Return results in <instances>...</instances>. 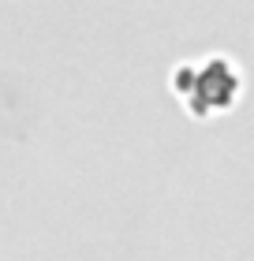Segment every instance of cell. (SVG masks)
Returning a JSON list of instances; mask_svg holds the SVG:
<instances>
[{"label":"cell","instance_id":"6da1fadb","mask_svg":"<svg viewBox=\"0 0 254 261\" xmlns=\"http://www.w3.org/2000/svg\"><path fill=\"white\" fill-rule=\"evenodd\" d=\"M168 86L191 116L205 120V116L228 112L239 101L243 75H239L232 56L205 53V56H195V60H179L168 75Z\"/></svg>","mask_w":254,"mask_h":261}]
</instances>
